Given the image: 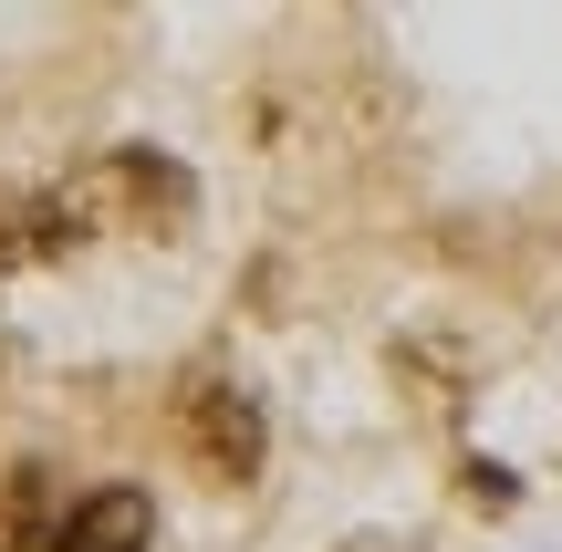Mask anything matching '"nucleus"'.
Wrapping results in <instances>:
<instances>
[{
    "mask_svg": "<svg viewBox=\"0 0 562 552\" xmlns=\"http://www.w3.org/2000/svg\"><path fill=\"white\" fill-rule=\"evenodd\" d=\"M0 552H53V470L42 459L0 480Z\"/></svg>",
    "mask_w": 562,
    "mask_h": 552,
    "instance_id": "nucleus-5",
    "label": "nucleus"
},
{
    "mask_svg": "<svg viewBox=\"0 0 562 552\" xmlns=\"http://www.w3.org/2000/svg\"><path fill=\"white\" fill-rule=\"evenodd\" d=\"M63 209L83 219V240L94 229H178L188 209H199V188H188L178 157H157V146H115V157L74 167V178H53Z\"/></svg>",
    "mask_w": 562,
    "mask_h": 552,
    "instance_id": "nucleus-1",
    "label": "nucleus"
},
{
    "mask_svg": "<svg viewBox=\"0 0 562 552\" xmlns=\"http://www.w3.org/2000/svg\"><path fill=\"white\" fill-rule=\"evenodd\" d=\"M178 438H188V459H199L209 480H250L261 470V449H271V417H261V396L240 386V375H188L178 386Z\"/></svg>",
    "mask_w": 562,
    "mask_h": 552,
    "instance_id": "nucleus-2",
    "label": "nucleus"
},
{
    "mask_svg": "<svg viewBox=\"0 0 562 552\" xmlns=\"http://www.w3.org/2000/svg\"><path fill=\"white\" fill-rule=\"evenodd\" d=\"M469 500H490V511H510V500H521V480H510V470H490V459H480V470H469Z\"/></svg>",
    "mask_w": 562,
    "mask_h": 552,
    "instance_id": "nucleus-6",
    "label": "nucleus"
},
{
    "mask_svg": "<svg viewBox=\"0 0 562 552\" xmlns=\"http://www.w3.org/2000/svg\"><path fill=\"white\" fill-rule=\"evenodd\" d=\"M344 552H396V542H344Z\"/></svg>",
    "mask_w": 562,
    "mask_h": 552,
    "instance_id": "nucleus-7",
    "label": "nucleus"
},
{
    "mask_svg": "<svg viewBox=\"0 0 562 552\" xmlns=\"http://www.w3.org/2000/svg\"><path fill=\"white\" fill-rule=\"evenodd\" d=\"M83 250V219L63 209V188H0V271H42Z\"/></svg>",
    "mask_w": 562,
    "mask_h": 552,
    "instance_id": "nucleus-3",
    "label": "nucleus"
},
{
    "mask_svg": "<svg viewBox=\"0 0 562 552\" xmlns=\"http://www.w3.org/2000/svg\"><path fill=\"white\" fill-rule=\"evenodd\" d=\"M146 542H157V500L125 491V480L115 491H83L74 511L53 521V552H146Z\"/></svg>",
    "mask_w": 562,
    "mask_h": 552,
    "instance_id": "nucleus-4",
    "label": "nucleus"
}]
</instances>
